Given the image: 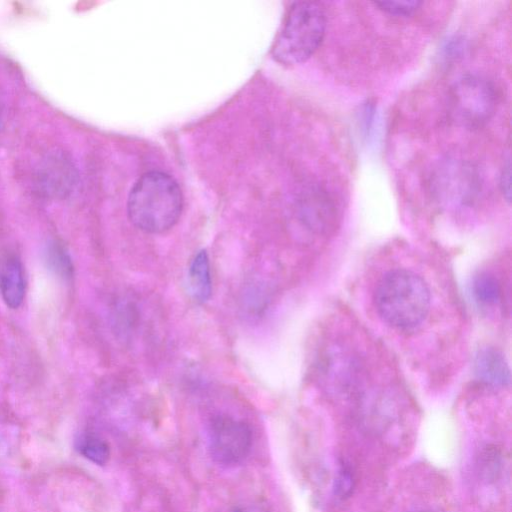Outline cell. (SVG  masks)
<instances>
[{"label":"cell","mask_w":512,"mask_h":512,"mask_svg":"<svg viewBox=\"0 0 512 512\" xmlns=\"http://www.w3.org/2000/svg\"><path fill=\"white\" fill-rule=\"evenodd\" d=\"M474 373L479 381L493 387L510 384V368L504 355L495 348L480 349L474 358Z\"/></svg>","instance_id":"cell-10"},{"label":"cell","mask_w":512,"mask_h":512,"mask_svg":"<svg viewBox=\"0 0 512 512\" xmlns=\"http://www.w3.org/2000/svg\"><path fill=\"white\" fill-rule=\"evenodd\" d=\"M363 367L358 356L342 344H331L317 361V380L333 396H349L363 383Z\"/></svg>","instance_id":"cell-5"},{"label":"cell","mask_w":512,"mask_h":512,"mask_svg":"<svg viewBox=\"0 0 512 512\" xmlns=\"http://www.w3.org/2000/svg\"><path fill=\"white\" fill-rule=\"evenodd\" d=\"M188 288L193 299L206 302L212 291L209 257L206 250L195 253L188 267Z\"/></svg>","instance_id":"cell-12"},{"label":"cell","mask_w":512,"mask_h":512,"mask_svg":"<svg viewBox=\"0 0 512 512\" xmlns=\"http://www.w3.org/2000/svg\"><path fill=\"white\" fill-rule=\"evenodd\" d=\"M374 5L385 13L398 17L413 14L421 5L420 1H376Z\"/></svg>","instance_id":"cell-16"},{"label":"cell","mask_w":512,"mask_h":512,"mask_svg":"<svg viewBox=\"0 0 512 512\" xmlns=\"http://www.w3.org/2000/svg\"><path fill=\"white\" fill-rule=\"evenodd\" d=\"M354 487L353 474L349 467L342 465L333 483V495L337 499H345L350 496Z\"/></svg>","instance_id":"cell-17"},{"label":"cell","mask_w":512,"mask_h":512,"mask_svg":"<svg viewBox=\"0 0 512 512\" xmlns=\"http://www.w3.org/2000/svg\"><path fill=\"white\" fill-rule=\"evenodd\" d=\"M78 173L72 159L63 152L49 154L37 172V185L49 197H65L77 185Z\"/></svg>","instance_id":"cell-8"},{"label":"cell","mask_w":512,"mask_h":512,"mask_svg":"<svg viewBox=\"0 0 512 512\" xmlns=\"http://www.w3.org/2000/svg\"><path fill=\"white\" fill-rule=\"evenodd\" d=\"M500 190L503 194L504 199L509 203L511 201V163L510 159H507L506 163L502 168L500 174Z\"/></svg>","instance_id":"cell-18"},{"label":"cell","mask_w":512,"mask_h":512,"mask_svg":"<svg viewBox=\"0 0 512 512\" xmlns=\"http://www.w3.org/2000/svg\"><path fill=\"white\" fill-rule=\"evenodd\" d=\"M463 48H464V43H463L462 39H459L458 37H456V38L448 39L444 43L442 50H443L444 56H446L448 58H454L455 56L460 55Z\"/></svg>","instance_id":"cell-19"},{"label":"cell","mask_w":512,"mask_h":512,"mask_svg":"<svg viewBox=\"0 0 512 512\" xmlns=\"http://www.w3.org/2000/svg\"><path fill=\"white\" fill-rule=\"evenodd\" d=\"M299 213L306 227L318 235H328L336 228L337 208L325 192L316 191L305 197Z\"/></svg>","instance_id":"cell-9"},{"label":"cell","mask_w":512,"mask_h":512,"mask_svg":"<svg viewBox=\"0 0 512 512\" xmlns=\"http://www.w3.org/2000/svg\"><path fill=\"white\" fill-rule=\"evenodd\" d=\"M76 450L86 459L97 465H104L110 457L108 443L99 435L84 432L75 440Z\"/></svg>","instance_id":"cell-14"},{"label":"cell","mask_w":512,"mask_h":512,"mask_svg":"<svg viewBox=\"0 0 512 512\" xmlns=\"http://www.w3.org/2000/svg\"><path fill=\"white\" fill-rule=\"evenodd\" d=\"M325 30L326 15L319 3H293L273 44L274 59L285 65L306 61L320 46Z\"/></svg>","instance_id":"cell-3"},{"label":"cell","mask_w":512,"mask_h":512,"mask_svg":"<svg viewBox=\"0 0 512 512\" xmlns=\"http://www.w3.org/2000/svg\"><path fill=\"white\" fill-rule=\"evenodd\" d=\"M472 293L476 301L481 305L492 306L500 301L502 287L493 274L482 272L473 279Z\"/></svg>","instance_id":"cell-15"},{"label":"cell","mask_w":512,"mask_h":512,"mask_svg":"<svg viewBox=\"0 0 512 512\" xmlns=\"http://www.w3.org/2000/svg\"><path fill=\"white\" fill-rule=\"evenodd\" d=\"M183 208L177 182L160 171L143 174L133 185L127 200L130 222L139 230L159 234L172 228Z\"/></svg>","instance_id":"cell-1"},{"label":"cell","mask_w":512,"mask_h":512,"mask_svg":"<svg viewBox=\"0 0 512 512\" xmlns=\"http://www.w3.org/2000/svg\"><path fill=\"white\" fill-rule=\"evenodd\" d=\"M233 512H267L265 509L255 506V505H247L242 506L235 509Z\"/></svg>","instance_id":"cell-20"},{"label":"cell","mask_w":512,"mask_h":512,"mask_svg":"<svg viewBox=\"0 0 512 512\" xmlns=\"http://www.w3.org/2000/svg\"><path fill=\"white\" fill-rule=\"evenodd\" d=\"M43 260L46 267L64 281L71 280L74 265L67 248L57 240H49L43 248Z\"/></svg>","instance_id":"cell-13"},{"label":"cell","mask_w":512,"mask_h":512,"mask_svg":"<svg viewBox=\"0 0 512 512\" xmlns=\"http://www.w3.org/2000/svg\"><path fill=\"white\" fill-rule=\"evenodd\" d=\"M430 301V291L425 281L405 269L385 274L374 293V303L380 317L400 330L418 327L429 312Z\"/></svg>","instance_id":"cell-2"},{"label":"cell","mask_w":512,"mask_h":512,"mask_svg":"<svg viewBox=\"0 0 512 512\" xmlns=\"http://www.w3.org/2000/svg\"><path fill=\"white\" fill-rule=\"evenodd\" d=\"M497 94L493 84L478 75H464L450 88L449 112L453 120L467 128H479L493 116Z\"/></svg>","instance_id":"cell-4"},{"label":"cell","mask_w":512,"mask_h":512,"mask_svg":"<svg viewBox=\"0 0 512 512\" xmlns=\"http://www.w3.org/2000/svg\"><path fill=\"white\" fill-rule=\"evenodd\" d=\"M432 185L442 201L453 205H466L479 190L478 174L468 163L446 160L437 169Z\"/></svg>","instance_id":"cell-7"},{"label":"cell","mask_w":512,"mask_h":512,"mask_svg":"<svg viewBox=\"0 0 512 512\" xmlns=\"http://www.w3.org/2000/svg\"><path fill=\"white\" fill-rule=\"evenodd\" d=\"M0 293L5 304L17 309L25 297V277L21 261L13 255L7 256L0 265Z\"/></svg>","instance_id":"cell-11"},{"label":"cell","mask_w":512,"mask_h":512,"mask_svg":"<svg viewBox=\"0 0 512 512\" xmlns=\"http://www.w3.org/2000/svg\"><path fill=\"white\" fill-rule=\"evenodd\" d=\"M411 512H441V511L436 510V509H431V508H422V509H416Z\"/></svg>","instance_id":"cell-21"},{"label":"cell","mask_w":512,"mask_h":512,"mask_svg":"<svg viewBox=\"0 0 512 512\" xmlns=\"http://www.w3.org/2000/svg\"><path fill=\"white\" fill-rule=\"evenodd\" d=\"M252 432L247 423L228 415L213 417L208 428V447L212 459L220 465L235 466L250 453Z\"/></svg>","instance_id":"cell-6"}]
</instances>
